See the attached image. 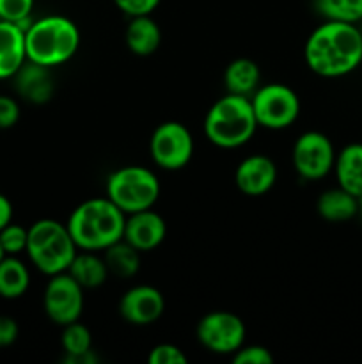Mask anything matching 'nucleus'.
<instances>
[{
    "label": "nucleus",
    "instance_id": "obj_22",
    "mask_svg": "<svg viewBox=\"0 0 362 364\" xmlns=\"http://www.w3.org/2000/svg\"><path fill=\"white\" fill-rule=\"evenodd\" d=\"M31 276L23 263L14 256L0 259V297L18 299L27 291Z\"/></svg>",
    "mask_w": 362,
    "mask_h": 364
},
{
    "label": "nucleus",
    "instance_id": "obj_27",
    "mask_svg": "<svg viewBox=\"0 0 362 364\" xmlns=\"http://www.w3.org/2000/svg\"><path fill=\"white\" fill-rule=\"evenodd\" d=\"M32 7H34V0H0V20L13 21L27 31L28 25L25 23L31 18Z\"/></svg>",
    "mask_w": 362,
    "mask_h": 364
},
{
    "label": "nucleus",
    "instance_id": "obj_8",
    "mask_svg": "<svg viewBox=\"0 0 362 364\" xmlns=\"http://www.w3.org/2000/svg\"><path fill=\"white\" fill-rule=\"evenodd\" d=\"M151 156L162 169H183L194 155V139L185 124L167 121L156 127L149 142Z\"/></svg>",
    "mask_w": 362,
    "mask_h": 364
},
{
    "label": "nucleus",
    "instance_id": "obj_30",
    "mask_svg": "<svg viewBox=\"0 0 362 364\" xmlns=\"http://www.w3.org/2000/svg\"><path fill=\"white\" fill-rule=\"evenodd\" d=\"M117 7L128 16H146L151 14L160 4V0H114Z\"/></svg>",
    "mask_w": 362,
    "mask_h": 364
},
{
    "label": "nucleus",
    "instance_id": "obj_18",
    "mask_svg": "<svg viewBox=\"0 0 362 364\" xmlns=\"http://www.w3.org/2000/svg\"><path fill=\"white\" fill-rule=\"evenodd\" d=\"M60 345L64 350L62 363L66 364H96L98 355L92 352L91 333L80 322H73L64 326Z\"/></svg>",
    "mask_w": 362,
    "mask_h": 364
},
{
    "label": "nucleus",
    "instance_id": "obj_10",
    "mask_svg": "<svg viewBox=\"0 0 362 364\" xmlns=\"http://www.w3.org/2000/svg\"><path fill=\"white\" fill-rule=\"evenodd\" d=\"M336 151L322 132H305L293 146V166L305 180H319L334 169Z\"/></svg>",
    "mask_w": 362,
    "mask_h": 364
},
{
    "label": "nucleus",
    "instance_id": "obj_7",
    "mask_svg": "<svg viewBox=\"0 0 362 364\" xmlns=\"http://www.w3.org/2000/svg\"><path fill=\"white\" fill-rule=\"evenodd\" d=\"M258 127L280 130L295 123L300 112V102L293 89L283 84H268L258 89L251 98Z\"/></svg>",
    "mask_w": 362,
    "mask_h": 364
},
{
    "label": "nucleus",
    "instance_id": "obj_16",
    "mask_svg": "<svg viewBox=\"0 0 362 364\" xmlns=\"http://www.w3.org/2000/svg\"><path fill=\"white\" fill-rule=\"evenodd\" d=\"M25 60V31L18 23L0 20V78L14 77Z\"/></svg>",
    "mask_w": 362,
    "mask_h": 364
},
{
    "label": "nucleus",
    "instance_id": "obj_24",
    "mask_svg": "<svg viewBox=\"0 0 362 364\" xmlns=\"http://www.w3.org/2000/svg\"><path fill=\"white\" fill-rule=\"evenodd\" d=\"M137 249L121 238L119 242L105 249V265L109 272L117 277H131L141 269V256Z\"/></svg>",
    "mask_w": 362,
    "mask_h": 364
},
{
    "label": "nucleus",
    "instance_id": "obj_23",
    "mask_svg": "<svg viewBox=\"0 0 362 364\" xmlns=\"http://www.w3.org/2000/svg\"><path fill=\"white\" fill-rule=\"evenodd\" d=\"M67 274L82 288H96L105 283L106 276H109V269L105 265V259L98 258L91 252H84V255L75 256L70 269H67Z\"/></svg>",
    "mask_w": 362,
    "mask_h": 364
},
{
    "label": "nucleus",
    "instance_id": "obj_32",
    "mask_svg": "<svg viewBox=\"0 0 362 364\" xmlns=\"http://www.w3.org/2000/svg\"><path fill=\"white\" fill-rule=\"evenodd\" d=\"M18 333H20L18 323L11 316L0 315V348L13 345L16 341Z\"/></svg>",
    "mask_w": 362,
    "mask_h": 364
},
{
    "label": "nucleus",
    "instance_id": "obj_4",
    "mask_svg": "<svg viewBox=\"0 0 362 364\" xmlns=\"http://www.w3.org/2000/svg\"><path fill=\"white\" fill-rule=\"evenodd\" d=\"M258 128L251 98L226 95L213 103L204 119V134L219 148H238L251 141Z\"/></svg>",
    "mask_w": 362,
    "mask_h": 364
},
{
    "label": "nucleus",
    "instance_id": "obj_17",
    "mask_svg": "<svg viewBox=\"0 0 362 364\" xmlns=\"http://www.w3.org/2000/svg\"><path fill=\"white\" fill-rule=\"evenodd\" d=\"M334 169L339 187L357 199L362 198V144L344 146L336 156Z\"/></svg>",
    "mask_w": 362,
    "mask_h": 364
},
{
    "label": "nucleus",
    "instance_id": "obj_1",
    "mask_svg": "<svg viewBox=\"0 0 362 364\" xmlns=\"http://www.w3.org/2000/svg\"><path fill=\"white\" fill-rule=\"evenodd\" d=\"M305 63L322 77H343L362 63V32L355 23L330 21L319 25L305 43Z\"/></svg>",
    "mask_w": 362,
    "mask_h": 364
},
{
    "label": "nucleus",
    "instance_id": "obj_2",
    "mask_svg": "<svg viewBox=\"0 0 362 364\" xmlns=\"http://www.w3.org/2000/svg\"><path fill=\"white\" fill-rule=\"evenodd\" d=\"M124 223V213L109 198H99L78 205L66 226L77 247L84 251H105L123 238Z\"/></svg>",
    "mask_w": 362,
    "mask_h": 364
},
{
    "label": "nucleus",
    "instance_id": "obj_25",
    "mask_svg": "<svg viewBox=\"0 0 362 364\" xmlns=\"http://www.w3.org/2000/svg\"><path fill=\"white\" fill-rule=\"evenodd\" d=\"M314 7L330 21L357 23L362 20V0H314Z\"/></svg>",
    "mask_w": 362,
    "mask_h": 364
},
{
    "label": "nucleus",
    "instance_id": "obj_14",
    "mask_svg": "<svg viewBox=\"0 0 362 364\" xmlns=\"http://www.w3.org/2000/svg\"><path fill=\"white\" fill-rule=\"evenodd\" d=\"M277 167L268 156L252 155L238 166L234 181L245 196H263L273 187Z\"/></svg>",
    "mask_w": 362,
    "mask_h": 364
},
{
    "label": "nucleus",
    "instance_id": "obj_6",
    "mask_svg": "<svg viewBox=\"0 0 362 364\" xmlns=\"http://www.w3.org/2000/svg\"><path fill=\"white\" fill-rule=\"evenodd\" d=\"M158 196V178L146 167H121L114 171L106 180V198L123 213H135L151 208Z\"/></svg>",
    "mask_w": 362,
    "mask_h": 364
},
{
    "label": "nucleus",
    "instance_id": "obj_21",
    "mask_svg": "<svg viewBox=\"0 0 362 364\" xmlns=\"http://www.w3.org/2000/svg\"><path fill=\"white\" fill-rule=\"evenodd\" d=\"M259 78V68L254 60L251 59H236L226 68L224 73V84L229 95L247 96L251 98L256 91H258Z\"/></svg>",
    "mask_w": 362,
    "mask_h": 364
},
{
    "label": "nucleus",
    "instance_id": "obj_35",
    "mask_svg": "<svg viewBox=\"0 0 362 364\" xmlns=\"http://www.w3.org/2000/svg\"><path fill=\"white\" fill-rule=\"evenodd\" d=\"M4 256H6V252H4L2 245H0V259H2V258H4Z\"/></svg>",
    "mask_w": 362,
    "mask_h": 364
},
{
    "label": "nucleus",
    "instance_id": "obj_29",
    "mask_svg": "<svg viewBox=\"0 0 362 364\" xmlns=\"http://www.w3.org/2000/svg\"><path fill=\"white\" fill-rule=\"evenodd\" d=\"M234 364H272L273 358L266 347L252 345L234 352Z\"/></svg>",
    "mask_w": 362,
    "mask_h": 364
},
{
    "label": "nucleus",
    "instance_id": "obj_5",
    "mask_svg": "<svg viewBox=\"0 0 362 364\" xmlns=\"http://www.w3.org/2000/svg\"><path fill=\"white\" fill-rule=\"evenodd\" d=\"M27 255L35 269L46 276L67 272L77 256V244L66 224L53 219H41L28 228Z\"/></svg>",
    "mask_w": 362,
    "mask_h": 364
},
{
    "label": "nucleus",
    "instance_id": "obj_34",
    "mask_svg": "<svg viewBox=\"0 0 362 364\" xmlns=\"http://www.w3.org/2000/svg\"><path fill=\"white\" fill-rule=\"evenodd\" d=\"M357 215L362 217V198H358V213Z\"/></svg>",
    "mask_w": 362,
    "mask_h": 364
},
{
    "label": "nucleus",
    "instance_id": "obj_15",
    "mask_svg": "<svg viewBox=\"0 0 362 364\" xmlns=\"http://www.w3.org/2000/svg\"><path fill=\"white\" fill-rule=\"evenodd\" d=\"M14 87L18 95L27 102L38 103V105L50 102L55 89L50 66H43L27 59L14 75Z\"/></svg>",
    "mask_w": 362,
    "mask_h": 364
},
{
    "label": "nucleus",
    "instance_id": "obj_20",
    "mask_svg": "<svg viewBox=\"0 0 362 364\" xmlns=\"http://www.w3.org/2000/svg\"><path fill=\"white\" fill-rule=\"evenodd\" d=\"M316 210L330 223H346L358 213V199L341 187L330 188L319 196Z\"/></svg>",
    "mask_w": 362,
    "mask_h": 364
},
{
    "label": "nucleus",
    "instance_id": "obj_28",
    "mask_svg": "<svg viewBox=\"0 0 362 364\" xmlns=\"http://www.w3.org/2000/svg\"><path fill=\"white\" fill-rule=\"evenodd\" d=\"M148 361L149 364H187V355L176 345L162 343L151 348Z\"/></svg>",
    "mask_w": 362,
    "mask_h": 364
},
{
    "label": "nucleus",
    "instance_id": "obj_3",
    "mask_svg": "<svg viewBox=\"0 0 362 364\" xmlns=\"http://www.w3.org/2000/svg\"><path fill=\"white\" fill-rule=\"evenodd\" d=\"M80 46L78 27L66 16L52 14L34 21L25 31L27 59L43 66H57L75 55Z\"/></svg>",
    "mask_w": 362,
    "mask_h": 364
},
{
    "label": "nucleus",
    "instance_id": "obj_26",
    "mask_svg": "<svg viewBox=\"0 0 362 364\" xmlns=\"http://www.w3.org/2000/svg\"><path fill=\"white\" fill-rule=\"evenodd\" d=\"M28 230L20 224H7L0 230V245H2L6 256H16L27 249Z\"/></svg>",
    "mask_w": 362,
    "mask_h": 364
},
{
    "label": "nucleus",
    "instance_id": "obj_12",
    "mask_svg": "<svg viewBox=\"0 0 362 364\" xmlns=\"http://www.w3.org/2000/svg\"><path fill=\"white\" fill-rule=\"evenodd\" d=\"M165 301L156 288L141 284L130 288L119 301V313L133 326H149L162 316Z\"/></svg>",
    "mask_w": 362,
    "mask_h": 364
},
{
    "label": "nucleus",
    "instance_id": "obj_19",
    "mask_svg": "<svg viewBox=\"0 0 362 364\" xmlns=\"http://www.w3.org/2000/svg\"><path fill=\"white\" fill-rule=\"evenodd\" d=\"M124 39H126V45L131 53L138 57H148L155 53L160 46L162 32H160L156 21L149 18V14L133 16L124 32Z\"/></svg>",
    "mask_w": 362,
    "mask_h": 364
},
{
    "label": "nucleus",
    "instance_id": "obj_13",
    "mask_svg": "<svg viewBox=\"0 0 362 364\" xmlns=\"http://www.w3.org/2000/svg\"><path fill=\"white\" fill-rule=\"evenodd\" d=\"M165 220L151 208L130 213V219L124 223L123 240L133 245L137 251H151L158 247L165 238Z\"/></svg>",
    "mask_w": 362,
    "mask_h": 364
},
{
    "label": "nucleus",
    "instance_id": "obj_9",
    "mask_svg": "<svg viewBox=\"0 0 362 364\" xmlns=\"http://www.w3.org/2000/svg\"><path fill=\"white\" fill-rule=\"evenodd\" d=\"M197 340L215 354H234L243 345L245 326L234 313H208L197 323Z\"/></svg>",
    "mask_w": 362,
    "mask_h": 364
},
{
    "label": "nucleus",
    "instance_id": "obj_31",
    "mask_svg": "<svg viewBox=\"0 0 362 364\" xmlns=\"http://www.w3.org/2000/svg\"><path fill=\"white\" fill-rule=\"evenodd\" d=\"M20 119V107L9 96H0V130L11 128Z\"/></svg>",
    "mask_w": 362,
    "mask_h": 364
},
{
    "label": "nucleus",
    "instance_id": "obj_33",
    "mask_svg": "<svg viewBox=\"0 0 362 364\" xmlns=\"http://www.w3.org/2000/svg\"><path fill=\"white\" fill-rule=\"evenodd\" d=\"M13 219V205L4 194H0V230L6 228Z\"/></svg>",
    "mask_w": 362,
    "mask_h": 364
},
{
    "label": "nucleus",
    "instance_id": "obj_11",
    "mask_svg": "<svg viewBox=\"0 0 362 364\" xmlns=\"http://www.w3.org/2000/svg\"><path fill=\"white\" fill-rule=\"evenodd\" d=\"M45 311L62 327L77 322L84 311V288L70 274H55L46 284Z\"/></svg>",
    "mask_w": 362,
    "mask_h": 364
}]
</instances>
